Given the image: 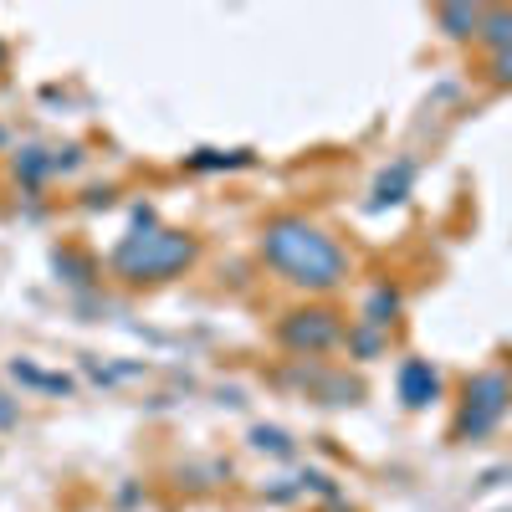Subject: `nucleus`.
<instances>
[{
    "instance_id": "obj_1",
    "label": "nucleus",
    "mask_w": 512,
    "mask_h": 512,
    "mask_svg": "<svg viewBox=\"0 0 512 512\" xmlns=\"http://www.w3.org/2000/svg\"><path fill=\"white\" fill-rule=\"evenodd\" d=\"M267 256L292 282H308V287H328V282L344 277V267H349V256L338 251L318 226H308V221H277V226H267Z\"/></svg>"
},
{
    "instance_id": "obj_2",
    "label": "nucleus",
    "mask_w": 512,
    "mask_h": 512,
    "mask_svg": "<svg viewBox=\"0 0 512 512\" xmlns=\"http://www.w3.org/2000/svg\"><path fill=\"white\" fill-rule=\"evenodd\" d=\"M195 256V246L185 236H169V231H154V236H134V241H123L118 246V267L128 277H164V272H175L185 267Z\"/></svg>"
},
{
    "instance_id": "obj_3",
    "label": "nucleus",
    "mask_w": 512,
    "mask_h": 512,
    "mask_svg": "<svg viewBox=\"0 0 512 512\" xmlns=\"http://www.w3.org/2000/svg\"><path fill=\"white\" fill-rule=\"evenodd\" d=\"M292 338H297V344H328V338H333V323H297Z\"/></svg>"
}]
</instances>
